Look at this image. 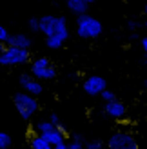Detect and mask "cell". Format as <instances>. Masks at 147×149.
<instances>
[{
  "mask_svg": "<svg viewBox=\"0 0 147 149\" xmlns=\"http://www.w3.org/2000/svg\"><path fill=\"white\" fill-rule=\"evenodd\" d=\"M40 33L47 36H60L62 40L69 38V29H67V22L64 17H53V15H46L40 17Z\"/></svg>",
  "mask_w": 147,
  "mask_h": 149,
  "instance_id": "6da1fadb",
  "label": "cell"
},
{
  "mask_svg": "<svg viewBox=\"0 0 147 149\" xmlns=\"http://www.w3.org/2000/svg\"><path fill=\"white\" fill-rule=\"evenodd\" d=\"M104 31L102 22L98 18L91 17V15H80L76 17V35L84 40H93L98 38Z\"/></svg>",
  "mask_w": 147,
  "mask_h": 149,
  "instance_id": "7a4b0ae2",
  "label": "cell"
},
{
  "mask_svg": "<svg viewBox=\"0 0 147 149\" xmlns=\"http://www.w3.org/2000/svg\"><path fill=\"white\" fill-rule=\"evenodd\" d=\"M13 104L15 107H17L18 115L22 116V120L29 122L31 118L36 115V111H38V100H36V96L29 95L26 91H18L13 95Z\"/></svg>",
  "mask_w": 147,
  "mask_h": 149,
  "instance_id": "3957f363",
  "label": "cell"
},
{
  "mask_svg": "<svg viewBox=\"0 0 147 149\" xmlns=\"http://www.w3.org/2000/svg\"><path fill=\"white\" fill-rule=\"evenodd\" d=\"M27 62H31V51L6 46L4 51L0 53V65L6 68H15V65H24Z\"/></svg>",
  "mask_w": 147,
  "mask_h": 149,
  "instance_id": "277c9868",
  "label": "cell"
},
{
  "mask_svg": "<svg viewBox=\"0 0 147 149\" xmlns=\"http://www.w3.org/2000/svg\"><path fill=\"white\" fill-rule=\"evenodd\" d=\"M31 74L36 80H53L56 78V68L47 56H38L31 60Z\"/></svg>",
  "mask_w": 147,
  "mask_h": 149,
  "instance_id": "5b68a950",
  "label": "cell"
},
{
  "mask_svg": "<svg viewBox=\"0 0 147 149\" xmlns=\"http://www.w3.org/2000/svg\"><path fill=\"white\" fill-rule=\"evenodd\" d=\"M107 147L109 149H140L136 138L126 131H114L107 140Z\"/></svg>",
  "mask_w": 147,
  "mask_h": 149,
  "instance_id": "8992f818",
  "label": "cell"
},
{
  "mask_svg": "<svg viewBox=\"0 0 147 149\" xmlns=\"http://www.w3.org/2000/svg\"><path fill=\"white\" fill-rule=\"evenodd\" d=\"M84 91L89 95V96H100L102 93L107 89V82L104 77H98V74H91V77H87L84 80Z\"/></svg>",
  "mask_w": 147,
  "mask_h": 149,
  "instance_id": "52a82bcc",
  "label": "cell"
},
{
  "mask_svg": "<svg viewBox=\"0 0 147 149\" xmlns=\"http://www.w3.org/2000/svg\"><path fill=\"white\" fill-rule=\"evenodd\" d=\"M18 84H20V87L24 89L26 93L33 95V96H38V95H42V91H44L42 82L36 80L31 73H22L20 77H18Z\"/></svg>",
  "mask_w": 147,
  "mask_h": 149,
  "instance_id": "ba28073f",
  "label": "cell"
},
{
  "mask_svg": "<svg viewBox=\"0 0 147 149\" xmlns=\"http://www.w3.org/2000/svg\"><path fill=\"white\" fill-rule=\"evenodd\" d=\"M104 111H105V115H107V116L114 118V120H120V118H123V116L127 115V107H126V104L120 102V100L107 102L105 106H104Z\"/></svg>",
  "mask_w": 147,
  "mask_h": 149,
  "instance_id": "9c48e42d",
  "label": "cell"
},
{
  "mask_svg": "<svg viewBox=\"0 0 147 149\" xmlns=\"http://www.w3.org/2000/svg\"><path fill=\"white\" fill-rule=\"evenodd\" d=\"M31 38H29L27 35L24 33H17V35H11L9 42H7V46H13V47H20V49H31Z\"/></svg>",
  "mask_w": 147,
  "mask_h": 149,
  "instance_id": "30bf717a",
  "label": "cell"
},
{
  "mask_svg": "<svg viewBox=\"0 0 147 149\" xmlns=\"http://www.w3.org/2000/svg\"><path fill=\"white\" fill-rule=\"evenodd\" d=\"M87 7H89V4H85L84 0H67V9L71 13H75L76 17L87 15Z\"/></svg>",
  "mask_w": 147,
  "mask_h": 149,
  "instance_id": "8fae6325",
  "label": "cell"
},
{
  "mask_svg": "<svg viewBox=\"0 0 147 149\" xmlns=\"http://www.w3.org/2000/svg\"><path fill=\"white\" fill-rule=\"evenodd\" d=\"M29 147L31 149H53V146H51L42 135H35L31 140H29Z\"/></svg>",
  "mask_w": 147,
  "mask_h": 149,
  "instance_id": "7c38bea8",
  "label": "cell"
},
{
  "mask_svg": "<svg viewBox=\"0 0 147 149\" xmlns=\"http://www.w3.org/2000/svg\"><path fill=\"white\" fill-rule=\"evenodd\" d=\"M35 129L38 131V135H46V133H51V131L56 129V127H55V125L51 124L49 120H40V122H36Z\"/></svg>",
  "mask_w": 147,
  "mask_h": 149,
  "instance_id": "4fadbf2b",
  "label": "cell"
},
{
  "mask_svg": "<svg viewBox=\"0 0 147 149\" xmlns=\"http://www.w3.org/2000/svg\"><path fill=\"white\" fill-rule=\"evenodd\" d=\"M67 149H85L82 135H75V136H73V140L67 144Z\"/></svg>",
  "mask_w": 147,
  "mask_h": 149,
  "instance_id": "5bb4252c",
  "label": "cell"
},
{
  "mask_svg": "<svg viewBox=\"0 0 147 149\" xmlns=\"http://www.w3.org/2000/svg\"><path fill=\"white\" fill-rule=\"evenodd\" d=\"M13 144V138L7 133H0V149H9Z\"/></svg>",
  "mask_w": 147,
  "mask_h": 149,
  "instance_id": "9a60e30c",
  "label": "cell"
},
{
  "mask_svg": "<svg viewBox=\"0 0 147 149\" xmlns=\"http://www.w3.org/2000/svg\"><path fill=\"white\" fill-rule=\"evenodd\" d=\"M100 96L104 98V102H105V104H107V102H114V100H118V98H116V95L111 91V89H105V91L102 93Z\"/></svg>",
  "mask_w": 147,
  "mask_h": 149,
  "instance_id": "2e32d148",
  "label": "cell"
},
{
  "mask_svg": "<svg viewBox=\"0 0 147 149\" xmlns=\"http://www.w3.org/2000/svg\"><path fill=\"white\" fill-rule=\"evenodd\" d=\"M9 38H11V35H9V31L4 27V26H0V42L2 44H6L7 46V42H9Z\"/></svg>",
  "mask_w": 147,
  "mask_h": 149,
  "instance_id": "e0dca14e",
  "label": "cell"
},
{
  "mask_svg": "<svg viewBox=\"0 0 147 149\" xmlns=\"http://www.w3.org/2000/svg\"><path fill=\"white\" fill-rule=\"evenodd\" d=\"M27 26H29V29L31 31H40V18H29V22H27Z\"/></svg>",
  "mask_w": 147,
  "mask_h": 149,
  "instance_id": "ac0fdd59",
  "label": "cell"
},
{
  "mask_svg": "<svg viewBox=\"0 0 147 149\" xmlns=\"http://www.w3.org/2000/svg\"><path fill=\"white\" fill-rule=\"evenodd\" d=\"M85 149H104V142H100V140H89L85 144Z\"/></svg>",
  "mask_w": 147,
  "mask_h": 149,
  "instance_id": "d6986e66",
  "label": "cell"
},
{
  "mask_svg": "<svg viewBox=\"0 0 147 149\" xmlns=\"http://www.w3.org/2000/svg\"><path fill=\"white\" fill-rule=\"evenodd\" d=\"M49 122L53 124L55 127H58V129H64V127H62V122H60V116H58L56 113H51V115H49Z\"/></svg>",
  "mask_w": 147,
  "mask_h": 149,
  "instance_id": "ffe728a7",
  "label": "cell"
},
{
  "mask_svg": "<svg viewBox=\"0 0 147 149\" xmlns=\"http://www.w3.org/2000/svg\"><path fill=\"white\" fill-rule=\"evenodd\" d=\"M138 27H140V22H138V20H133V18H129L127 20V29H129V31H136V29Z\"/></svg>",
  "mask_w": 147,
  "mask_h": 149,
  "instance_id": "44dd1931",
  "label": "cell"
},
{
  "mask_svg": "<svg viewBox=\"0 0 147 149\" xmlns=\"http://www.w3.org/2000/svg\"><path fill=\"white\" fill-rule=\"evenodd\" d=\"M140 44H142V49H144V60H147V35L145 36H142V38H140Z\"/></svg>",
  "mask_w": 147,
  "mask_h": 149,
  "instance_id": "7402d4cb",
  "label": "cell"
},
{
  "mask_svg": "<svg viewBox=\"0 0 147 149\" xmlns=\"http://www.w3.org/2000/svg\"><path fill=\"white\" fill-rule=\"evenodd\" d=\"M53 149H67V144L62 142V144H58V146H53Z\"/></svg>",
  "mask_w": 147,
  "mask_h": 149,
  "instance_id": "603a6c76",
  "label": "cell"
},
{
  "mask_svg": "<svg viewBox=\"0 0 147 149\" xmlns=\"http://www.w3.org/2000/svg\"><path fill=\"white\" fill-rule=\"evenodd\" d=\"M144 15H145V17H147V0H145V2H144Z\"/></svg>",
  "mask_w": 147,
  "mask_h": 149,
  "instance_id": "cb8c5ba5",
  "label": "cell"
},
{
  "mask_svg": "<svg viewBox=\"0 0 147 149\" xmlns=\"http://www.w3.org/2000/svg\"><path fill=\"white\" fill-rule=\"evenodd\" d=\"M4 47H6V44H2V42H0V53L4 51Z\"/></svg>",
  "mask_w": 147,
  "mask_h": 149,
  "instance_id": "d4e9b609",
  "label": "cell"
},
{
  "mask_svg": "<svg viewBox=\"0 0 147 149\" xmlns=\"http://www.w3.org/2000/svg\"><path fill=\"white\" fill-rule=\"evenodd\" d=\"M84 2H85V4H91V2H94V0H84Z\"/></svg>",
  "mask_w": 147,
  "mask_h": 149,
  "instance_id": "484cf974",
  "label": "cell"
},
{
  "mask_svg": "<svg viewBox=\"0 0 147 149\" xmlns=\"http://www.w3.org/2000/svg\"><path fill=\"white\" fill-rule=\"evenodd\" d=\"M142 26H144V27H145V29H147V20H145V22H144V24H142Z\"/></svg>",
  "mask_w": 147,
  "mask_h": 149,
  "instance_id": "4316f807",
  "label": "cell"
},
{
  "mask_svg": "<svg viewBox=\"0 0 147 149\" xmlns=\"http://www.w3.org/2000/svg\"><path fill=\"white\" fill-rule=\"evenodd\" d=\"M144 86H145V87H147V80H145V82H144Z\"/></svg>",
  "mask_w": 147,
  "mask_h": 149,
  "instance_id": "83f0119b",
  "label": "cell"
}]
</instances>
